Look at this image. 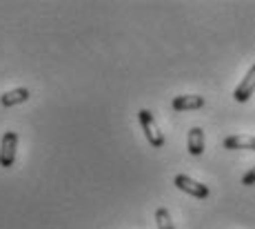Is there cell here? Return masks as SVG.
I'll return each instance as SVG.
<instances>
[{"instance_id":"10","label":"cell","mask_w":255,"mask_h":229,"mask_svg":"<svg viewBox=\"0 0 255 229\" xmlns=\"http://www.w3.org/2000/svg\"><path fill=\"white\" fill-rule=\"evenodd\" d=\"M242 185H247V187L255 185V167H251V169H249V172L242 176Z\"/></svg>"},{"instance_id":"8","label":"cell","mask_w":255,"mask_h":229,"mask_svg":"<svg viewBox=\"0 0 255 229\" xmlns=\"http://www.w3.org/2000/svg\"><path fill=\"white\" fill-rule=\"evenodd\" d=\"M189 154L191 156H202L204 154V131L200 127H193L189 131Z\"/></svg>"},{"instance_id":"5","label":"cell","mask_w":255,"mask_h":229,"mask_svg":"<svg viewBox=\"0 0 255 229\" xmlns=\"http://www.w3.org/2000/svg\"><path fill=\"white\" fill-rule=\"evenodd\" d=\"M175 111H193V109H202L204 107V96L198 94H186V96H175L171 102Z\"/></svg>"},{"instance_id":"3","label":"cell","mask_w":255,"mask_h":229,"mask_svg":"<svg viewBox=\"0 0 255 229\" xmlns=\"http://www.w3.org/2000/svg\"><path fill=\"white\" fill-rule=\"evenodd\" d=\"M173 185L180 189V192L189 194V196H195V198H209V187L202 183H198V180H193L191 176H186V174H178V176L173 178Z\"/></svg>"},{"instance_id":"6","label":"cell","mask_w":255,"mask_h":229,"mask_svg":"<svg viewBox=\"0 0 255 229\" xmlns=\"http://www.w3.org/2000/svg\"><path fill=\"white\" fill-rule=\"evenodd\" d=\"M29 98H31V91L24 89V87H16V89L4 91V94L0 96V105L2 107H16V105L27 102Z\"/></svg>"},{"instance_id":"4","label":"cell","mask_w":255,"mask_h":229,"mask_svg":"<svg viewBox=\"0 0 255 229\" xmlns=\"http://www.w3.org/2000/svg\"><path fill=\"white\" fill-rule=\"evenodd\" d=\"M253 94H255V65H251V69L247 71V76L242 78V82L235 87L233 98L238 102H247Z\"/></svg>"},{"instance_id":"9","label":"cell","mask_w":255,"mask_h":229,"mask_svg":"<svg viewBox=\"0 0 255 229\" xmlns=\"http://www.w3.org/2000/svg\"><path fill=\"white\" fill-rule=\"evenodd\" d=\"M155 223H158V229H175L166 207H158V212H155Z\"/></svg>"},{"instance_id":"7","label":"cell","mask_w":255,"mask_h":229,"mask_svg":"<svg viewBox=\"0 0 255 229\" xmlns=\"http://www.w3.org/2000/svg\"><path fill=\"white\" fill-rule=\"evenodd\" d=\"M224 149H249V152H255V136H229V138H224Z\"/></svg>"},{"instance_id":"1","label":"cell","mask_w":255,"mask_h":229,"mask_svg":"<svg viewBox=\"0 0 255 229\" xmlns=\"http://www.w3.org/2000/svg\"><path fill=\"white\" fill-rule=\"evenodd\" d=\"M138 120H140V127H142V131H144V136H146V140H149L151 147H155V149L164 147V136H162V131L158 129V123H155L153 114H151L149 109H140Z\"/></svg>"},{"instance_id":"2","label":"cell","mask_w":255,"mask_h":229,"mask_svg":"<svg viewBox=\"0 0 255 229\" xmlns=\"http://www.w3.org/2000/svg\"><path fill=\"white\" fill-rule=\"evenodd\" d=\"M18 149V134L16 131H4L0 138V167H13Z\"/></svg>"}]
</instances>
